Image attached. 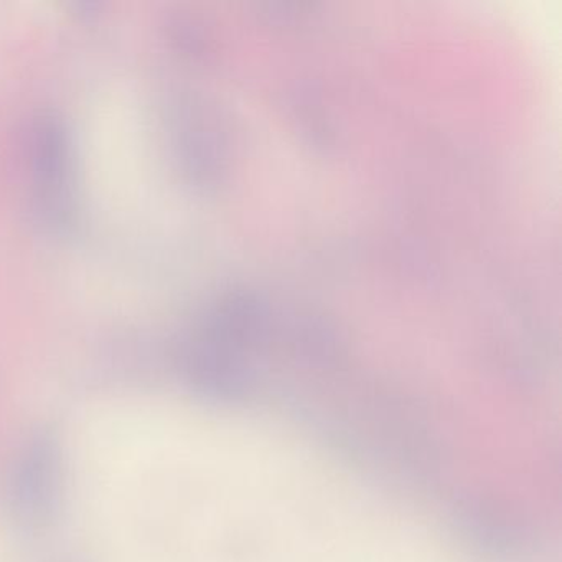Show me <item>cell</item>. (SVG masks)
Masks as SVG:
<instances>
[{
  "instance_id": "1",
  "label": "cell",
  "mask_w": 562,
  "mask_h": 562,
  "mask_svg": "<svg viewBox=\"0 0 562 562\" xmlns=\"http://www.w3.org/2000/svg\"><path fill=\"white\" fill-rule=\"evenodd\" d=\"M64 502V446L54 427L34 430L9 470L5 506L21 531H47Z\"/></svg>"
}]
</instances>
